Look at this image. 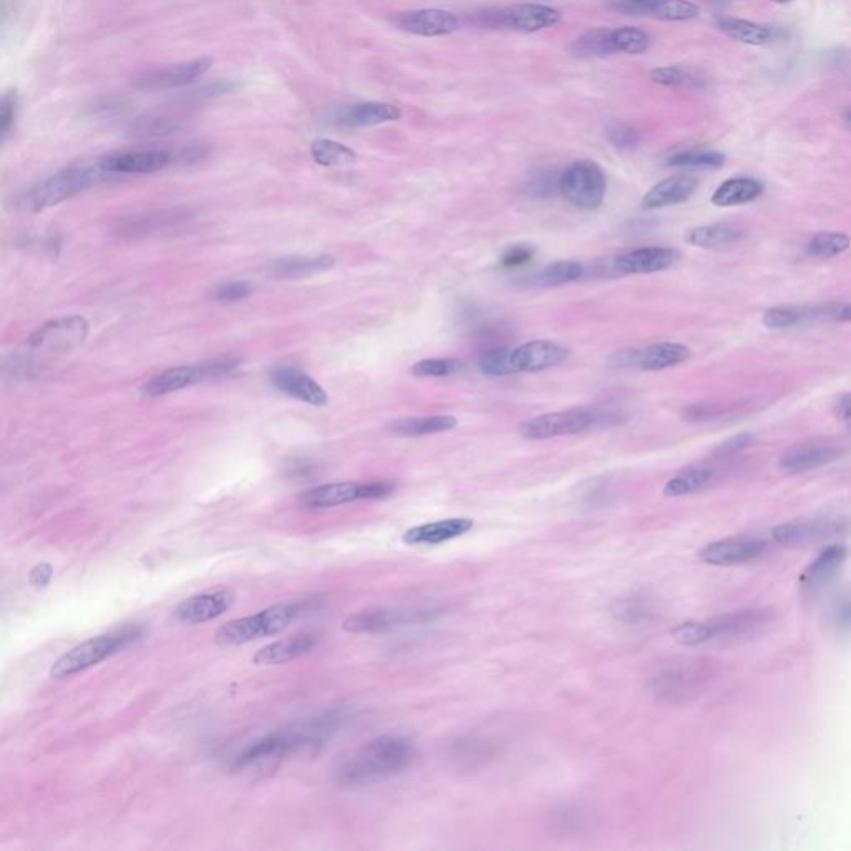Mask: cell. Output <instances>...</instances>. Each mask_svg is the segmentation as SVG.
<instances>
[{
    "instance_id": "16",
    "label": "cell",
    "mask_w": 851,
    "mask_h": 851,
    "mask_svg": "<svg viewBox=\"0 0 851 851\" xmlns=\"http://www.w3.org/2000/svg\"><path fill=\"white\" fill-rule=\"evenodd\" d=\"M768 551L767 542L757 537H729L710 542L699 552V557L710 566L729 567L748 564L762 559Z\"/></svg>"
},
{
    "instance_id": "60",
    "label": "cell",
    "mask_w": 851,
    "mask_h": 851,
    "mask_svg": "<svg viewBox=\"0 0 851 851\" xmlns=\"http://www.w3.org/2000/svg\"><path fill=\"white\" fill-rule=\"evenodd\" d=\"M843 122L847 123L848 128L851 130V109H848L845 114H843Z\"/></svg>"
},
{
    "instance_id": "56",
    "label": "cell",
    "mask_w": 851,
    "mask_h": 851,
    "mask_svg": "<svg viewBox=\"0 0 851 851\" xmlns=\"http://www.w3.org/2000/svg\"><path fill=\"white\" fill-rule=\"evenodd\" d=\"M237 87V84H233L230 80H218L215 84L205 85L202 89L195 92V94H190V97L193 99H212V97H218V95L230 94Z\"/></svg>"
},
{
    "instance_id": "38",
    "label": "cell",
    "mask_w": 851,
    "mask_h": 851,
    "mask_svg": "<svg viewBox=\"0 0 851 851\" xmlns=\"http://www.w3.org/2000/svg\"><path fill=\"white\" fill-rule=\"evenodd\" d=\"M724 153L710 148H689L682 152L674 153L667 158L665 165L670 168H709L717 170L725 165Z\"/></svg>"
},
{
    "instance_id": "23",
    "label": "cell",
    "mask_w": 851,
    "mask_h": 851,
    "mask_svg": "<svg viewBox=\"0 0 851 851\" xmlns=\"http://www.w3.org/2000/svg\"><path fill=\"white\" fill-rule=\"evenodd\" d=\"M175 162V155L167 150H130L107 155L100 160V167L110 175L117 173H153L167 168Z\"/></svg>"
},
{
    "instance_id": "41",
    "label": "cell",
    "mask_w": 851,
    "mask_h": 851,
    "mask_svg": "<svg viewBox=\"0 0 851 851\" xmlns=\"http://www.w3.org/2000/svg\"><path fill=\"white\" fill-rule=\"evenodd\" d=\"M610 45L614 54H644L652 45V37L637 27H615L610 29Z\"/></svg>"
},
{
    "instance_id": "52",
    "label": "cell",
    "mask_w": 851,
    "mask_h": 851,
    "mask_svg": "<svg viewBox=\"0 0 851 851\" xmlns=\"http://www.w3.org/2000/svg\"><path fill=\"white\" fill-rule=\"evenodd\" d=\"M832 624L838 634L851 635V594L838 599L832 607Z\"/></svg>"
},
{
    "instance_id": "44",
    "label": "cell",
    "mask_w": 851,
    "mask_h": 851,
    "mask_svg": "<svg viewBox=\"0 0 851 851\" xmlns=\"http://www.w3.org/2000/svg\"><path fill=\"white\" fill-rule=\"evenodd\" d=\"M803 323H810V306H775L763 315V325L770 330H788Z\"/></svg>"
},
{
    "instance_id": "3",
    "label": "cell",
    "mask_w": 851,
    "mask_h": 851,
    "mask_svg": "<svg viewBox=\"0 0 851 851\" xmlns=\"http://www.w3.org/2000/svg\"><path fill=\"white\" fill-rule=\"evenodd\" d=\"M714 677L709 660L677 657L654 665L647 687L655 699L665 704H685L699 697Z\"/></svg>"
},
{
    "instance_id": "53",
    "label": "cell",
    "mask_w": 851,
    "mask_h": 851,
    "mask_svg": "<svg viewBox=\"0 0 851 851\" xmlns=\"http://www.w3.org/2000/svg\"><path fill=\"white\" fill-rule=\"evenodd\" d=\"M536 255L534 246L531 245H512L507 248L501 256V265L506 268H519L529 263Z\"/></svg>"
},
{
    "instance_id": "62",
    "label": "cell",
    "mask_w": 851,
    "mask_h": 851,
    "mask_svg": "<svg viewBox=\"0 0 851 851\" xmlns=\"http://www.w3.org/2000/svg\"><path fill=\"white\" fill-rule=\"evenodd\" d=\"M634 2H647V0H634Z\"/></svg>"
},
{
    "instance_id": "2",
    "label": "cell",
    "mask_w": 851,
    "mask_h": 851,
    "mask_svg": "<svg viewBox=\"0 0 851 851\" xmlns=\"http://www.w3.org/2000/svg\"><path fill=\"white\" fill-rule=\"evenodd\" d=\"M414 760L408 738L383 735L348 753L336 763V782L343 787H365L404 772Z\"/></svg>"
},
{
    "instance_id": "48",
    "label": "cell",
    "mask_w": 851,
    "mask_h": 851,
    "mask_svg": "<svg viewBox=\"0 0 851 851\" xmlns=\"http://www.w3.org/2000/svg\"><path fill=\"white\" fill-rule=\"evenodd\" d=\"M463 361L454 358H433L414 363L411 374L416 378H446L463 371Z\"/></svg>"
},
{
    "instance_id": "15",
    "label": "cell",
    "mask_w": 851,
    "mask_h": 851,
    "mask_svg": "<svg viewBox=\"0 0 851 851\" xmlns=\"http://www.w3.org/2000/svg\"><path fill=\"white\" fill-rule=\"evenodd\" d=\"M213 60L210 57L180 62V64L167 65L162 69L150 70L145 74L138 75L133 80V87L142 92H163V90L180 89L185 85L192 84L195 80L202 79L212 67Z\"/></svg>"
},
{
    "instance_id": "1",
    "label": "cell",
    "mask_w": 851,
    "mask_h": 851,
    "mask_svg": "<svg viewBox=\"0 0 851 851\" xmlns=\"http://www.w3.org/2000/svg\"><path fill=\"white\" fill-rule=\"evenodd\" d=\"M345 717L340 712H328L318 717L303 720L278 732L268 733L260 740L243 748L233 760L235 770L258 767L265 763L278 762L300 752H316L325 747L340 730Z\"/></svg>"
},
{
    "instance_id": "40",
    "label": "cell",
    "mask_w": 851,
    "mask_h": 851,
    "mask_svg": "<svg viewBox=\"0 0 851 851\" xmlns=\"http://www.w3.org/2000/svg\"><path fill=\"white\" fill-rule=\"evenodd\" d=\"M650 80L664 87H687V89H702L707 84V79L702 72L690 67H679V65L652 70Z\"/></svg>"
},
{
    "instance_id": "59",
    "label": "cell",
    "mask_w": 851,
    "mask_h": 851,
    "mask_svg": "<svg viewBox=\"0 0 851 851\" xmlns=\"http://www.w3.org/2000/svg\"><path fill=\"white\" fill-rule=\"evenodd\" d=\"M50 577H52V567L49 564H39L30 571L29 582L39 589V587H45L49 584Z\"/></svg>"
},
{
    "instance_id": "18",
    "label": "cell",
    "mask_w": 851,
    "mask_h": 851,
    "mask_svg": "<svg viewBox=\"0 0 851 851\" xmlns=\"http://www.w3.org/2000/svg\"><path fill=\"white\" fill-rule=\"evenodd\" d=\"M396 29L418 37H444L459 30V19L443 9H419L401 12L393 19Z\"/></svg>"
},
{
    "instance_id": "22",
    "label": "cell",
    "mask_w": 851,
    "mask_h": 851,
    "mask_svg": "<svg viewBox=\"0 0 851 851\" xmlns=\"http://www.w3.org/2000/svg\"><path fill=\"white\" fill-rule=\"evenodd\" d=\"M847 531V524L837 519H815L780 524L772 531L773 541L780 546H803Z\"/></svg>"
},
{
    "instance_id": "24",
    "label": "cell",
    "mask_w": 851,
    "mask_h": 851,
    "mask_svg": "<svg viewBox=\"0 0 851 851\" xmlns=\"http://www.w3.org/2000/svg\"><path fill=\"white\" fill-rule=\"evenodd\" d=\"M270 381L281 393L288 394L291 398L311 404V406H325L328 403V394L310 374L291 366H278L270 373Z\"/></svg>"
},
{
    "instance_id": "33",
    "label": "cell",
    "mask_w": 851,
    "mask_h": 851,
    "mask_svg": "<svg viewBox=\"0 0 851 851\" xmlns=\"http://www.w3.org/2000/svg\"><path fill=\"white\" fill-rule=\"evenodd\" d=\"M763 192L765 187L757 178L733 177L725 180L715 190L712 203L715 207H737V205H745L757 200L758 197H762Z\"/></svg>"
},
{
    "instance_id": "6",
    "label": "cell",
    "mask_w": 851,
    "mask_h": 851,
    "mask_svg": "<svg viewBox=\"0 0 851 851\" xmlns=\"http://www.w3.org/2000/svg\"><path fill=\"white\" fill-rule=\"evenodd\" d=\"M109 175L110 173L100 167V163L97 167L65 168L62 172L44 178L39 183H35L34 187H30L22 195V205L34 212L55 207L67 198L74 197L75 193L84 192L87 188L104 182Z\"/></svg>"
},
{
    "instance_id": "46",
    "label": "cell",
    "mask_w": 851,
    "mask_h": 851,
    "mask_svg": "<svg viewBox=\"0 0 851 851\" xmlns=\"http://www.w3.org/2000/svg\"><path fill=\"white\" fill-rule=\"evenodd\" d=\"M572 54L579 57H597V55L614 54L610 45L609 27H597L587 30L571 45Z\"/></svg>"
},
{
    "instance_id": "17",
    "label": "cell",
    "mask_w": 851,
    "mask_h": 851,
    "mask_svg": "<svg viewBox=\"0 0 851 851\" xmlns=\"http://www.w3.org/2000/svg\"><path fill=\"white\" fill-rule=\"evenodd\" d=\"M848 549L842 544H833L823 549L803 571L800 577V591L805 599H813L825 591L838 576L847 561Z\"/></svg>"
},
{
    "instance_id": "4",
    "label": "cell",
    "mask_w": 851,
    "mask_h": 851,
    "mask_svg": "<svg viewBox=\"0 0 851 851\" xmlns=\"http://www.w3.org/2000/svg\"><path fill=\"white\" fill-rule=\"evenodd\" d=\"M321 609V601L308 599V601L288 602L278 606L268 607L258 614L248 615L243 619H235L223 625L215 635V642L223 647H235V645L248 644L251 640L263 639L278 634L285 630L291 622H295L305 615L315 614Z\"/></svg>"
},
{
    "instance_id": "8",
    "label": "cell",
    "mask_w": 851,
    "mask_h": 851,
    "mask_svg": "<svg viewBox=\"0 0 851 851\" xmlns=\"http://www.w3.org/2000/svg\"><path fill=\"white\" fill-rule=\"evenodd\" d=\"M443 614L434 606L373 607L350 615L343 629L351 634H381L404 625L424 624Z\"/></svg>"
},
{
    "instance_id": "5",
    "label": "cell",
    "mask_w": 851,
    "mask_h": 851,
    "mask_svg": "<svg viewBox=\"0 0 851 851\" xmlns=\"http://www.w3.org/2000/svg\"><path fill=\"white\" fill-rule=\"evenodd\" d=\"M143 637L142 627L138 625H123L120 629L110 630L107 634L97 635L94 639L85 640L82 644L75 645L74 649L65 652L52 669V679H69L72 675L84 672L94 665L104 662L112 655L119 654L128 649L130 645L137 644Z\"/></svg>"
},
{
    "instance_id": "21",
    "label": "cell",
    "mask_w": 851,
    "mask_h": 851,
    "mask_svg": "<svg viewBox=\"0 0 851 851\" xmlns=\"http://www.w3.org/2000/svg\"><path fill=\"white\" fill-rule=\"evenodd\" d=\"M235 601L237 596L230 589L193 596L175 607L173 619L180 624H205L225 614L228 609H232Z\"/></svg>"
},
{
    "instance_id": "12",
    "label": "cell",
    "mask_w": 851,
    "mask_h": 851,
    "mask_svg": "<svg viewBox=\"0 0 851 851\" xmlns=\"http://www.w3.org/2000/svg\"><path fill=\"white\" fill-rule=\"evenodd\" d=\"M89 323L82 316H67L40 326L29 338L30 350L40 356L64 355L84 343Z\"/></svg>"
},
{
    "instance_id": "19",
    "label": "cell",
    "mask_w": 851,
    "mask_h": 851,
    "mask_svg": "<svg viewBox=\"0 0 851 851\" xmlns=\"http://www.w3.org/2000/svg\"><path fill=\"white\" fill-rule=\"evenodd\" d=\"M845 449L832 441H812L788 449L780 458V469L787 473H808L813 469L823 468L842 458Z\"/></svg>"
},
{
    "instance_id": "47",
    "label": "cell",
    "mask_w": 851,
    "mask_h": 851,
    "mask_svg": "<svg viewBox=\"0 0 851 851\" xmlns=\"http://www.w3.org/2000/svg\"><path fill=\"white\" fill-rule=\"evenodd\" d=\"M479 369H481V373L491 376V378H504V376L516 374L511 365V350L502 348V346L489 348V350L481 353Z\"/></svg>"
},
{
    "instance_id": "26",
    "label": "cell",
    "mask_w": 851,
    "mask_h": 851,
    "mask_svg": "<svg viewBox=\"0 0 851 851\" xmlns=\"http://www.w3.org/2000/svg\"><path fill=\"white\" fill-rule=\"evenodd\" d=\"M612 7L627 15H647L654 19L672 20V22H687V20L697 19L700 15L699 5H695L690 0H647V2L615 0Z\"/></svg>"
},
{
    "instance_id": "55",
    "label": "cell",
    "mask_w": 851,
    "mask_h": 851,
    "mask_svg": "<svg viewBox=\"0 0 851 851\" xmlns=\"http://www.w3.org/2000/svg\"><path fill=\"white\" fill-rule=\"evenodd\" d=\"M753 441H755V438L750 433L737 434V436H733V438L727 439L725 443L720 444L717 453L724 458H730V456H735V454L742 453L745 449L750 448Z\"/></svg>"
},
{
    "instance_id": "30",
    "label": "cell",
    "mask_w": 851,
    "mask_h": 851,
    "mask_svg": "<svg viewBox=\"0 0 851 851\" xmlns=\"http://www.w3.org/2000/svg\"><path fill=\"white\" fill-rule=\"evenodd\" d=\"M318 644H320V637L316 634H310V632L288 637L285 640H278V642H273V644L266 645L263 649L258 650L253 657V664H286V662H291L298 657L310 654L311 650L315 649Z\"/></svg>"
},
{
    "instance_id": "45",
    "label": "cell",
    "mask_w": 851,
    "mask_h": 851,
    "mask_svg": "<svg viewBox=\"0 0 851 851\" xmlns=\"http://www.w3.org/2000/svg\"><path fill=\"white\" fill-rule=\"evenodd\" d=\"M582 275H584V266L579 261L562 260L551 263L544 270L539 271L536 281L542 286H561L581 280Z\"/></svg>"
},
{
    "instance_id": "51",
    "label": "cell",
    "mask_w": 851,
    "mask_h": 851,
    "mask_svg": "<svg viewBox=\"0 0 851 851\" xmlns=\"http://www.w3.org/2000/svg\"><path fill=\"white\" fill-rule=\"evenodd\" d=\"M250 283H246V281H232V283H225V285H218L215 290L212 291V296L217 301H223V303H233V301H240L246 296L251 295Z\"/></svg>"
},
{
    "instance_id": "58",
    "label": "cell",
    "mask_w": 851,
    "mask_h": 851,
    "mask_svg": "<svg viewBox=\"0 0 851 851\" xmlns=\"http://www.w3.org/2000/svg\"><path fill=\"white\" fill-rule=\"evenodd\" d=\"M835 416L843 424V428L851 431V393L840 396L838 403L835 404Z\"/></svg>"
},
{
    "instance_id": "37",
    "label": "cell",
    "mask_w": 851,
    "mask_h": 851,
    "mask_svg": "<svg viewBox=\"0 0 851 851\" xmlns=\"http://www.w3.org/2000/svg\"><path fill=\"white\" fill-rule=\"evenodd\" d=\"M311 157L321 167H345L358 160L355 150L346 147L345 143L335 142L330 138H320L311 143Z\"/></svg>"
},
{
    "instance_id": "50",
    "label": "cell",
    "mask_w": 851,
    "mask_h": 851,
    "mask_svg": "<svg viewBox=\"0 0 851 851\" xmlns=\"http://www.w3.org/2000/svg\"><path fill=\"white\" fill-rule=\"evenodd\" d=\"M607 140H609L615 148L627 150L634 148L640 142L639 133L634 128L625 125V123H614L607 130Z\"/></svg>"
},
{
    "instance_id": "20",
    "label": "cell",
    "mask_w": 851,
    "mask_h": 851,
    "mask_svg": "<svg viewBox=\"0 0 851 851\" xmlns=\"http://www.w3.org/2000/svg\"><path fill=\"white\" fill-rule=\"evenodd\" d=\"M569 350L551 340H534L511 350L514 373H539L567 360Z\"/></svg>"
},
{
    "instance_id": "10",
    "label": "cell",
    "mask_w": 851,
    "mask_h": 851,
    "mask_svg": "<svg viewBox=\"0 0 851 851\" xmlns=\"http://www.w3.org/2000/svg\"><path fill=\"white\" fill-rule=\"evenodd\" d=\"M238 365H240V361L237 358H215V360L198 363V365L165 369L157 376H153L143 386V393L147 396H153V398L163 396V394L175 393L178 389L188 388L192 384L227 376V374L235 371Z\"/></svg>"
},
{
    "instance_id": "9",
    "label": "cell",
    "mask_w": 851,
    "mask_h": 851,
    "mask_svg": "<svg viewBox=\"0 0 851 851\" xmlns=\"http://www.w3.org/2000/svg\"><path fill=\"white\" fill-rule=\"evenodd\" d=\"M559 192L574 207L596 210L606 198V173L591 160L571 163L559 177Z\"/></svg>"
},
{
    "instance_id": "25",
    "label": "cell",
    "mask_w": 851,
    "mask_h": 851,
    "mask_svg": "<svg viewBox=\"0 0 851 851\" xmlns=\"http://www.w3.org/2000/svg\"><path fill=\"white\" fill-rule=\"evenodd\" d=\"M679 258V251L670 246H644L617 256L615 268L625 275H647L667 270Z\"/></svg>"
},
{
    "instance_id": "34",
    "label": "cell",
    "mask_w": 851,
    "mask_h": 851,
    "mask_svg": "<svg viewBox=\"0 0 851 851\" xmlns=\"http://www.w3.org/2000/svg\"><path fill=\"white\" fill-rule=\"evenodd\" d=\"M458 426V419L451 414L421 416V418H403L389 424V431L401 438H423L431 434L446 433Z\"/></svg>"
},
{
    "instance_id": "57",
    "label": "cell",
    "mask_w": 851,
    "mask_h": 851,
    "mask_svg": "<svg viewBox=\"0 0 851 851\" xmlns=\"http://www.w3.org/2000/svg\"><path fill=\"white\" fill-rule=\"evenodd\" d=\"M717 414H719V409L714 408V406L695 404V406H689L685 409L684 418L689 419V421H709V419L715 418Z\"/></svg>"
},
{
    "instance_id": "14",
    "label": "cell",
    "mask_w": 851,
    "mask_h": 851,
    "mask_svg": "<svg viewBox=\"0 0 851 851\" xmlns=\"http://www.w3.org/2000/svg\"><path fill=\"white\" fill-rule=\"evenodd\" d=\"M394 487L388 483H333L313 487L300 496L301 506L308 509H330L363 499H383Z\"/></svg>"
},
{
    "instance_id": "31",
    "label": "cell",
    "mask_w": 851,
    "mask_h": 851,
    "mask_svg": "<svg viewBox=\"0 0 851 851\" xmlns=\"http://www.w3.org/2000/svg\"><path fill=\"white\" fill-rule=\"evenodd\" d=\"M717 27L729 39L740 42V44L753 45V47L770 45L782 39V30L770 27V25L757 24L752 20L729 17V15L719 17Z\"/></svg>"
},
{
    "instance_id": "29",
    "label": "cell",
    "mask_w": 851,
    "mask_h": 851,
    "mask_svg": "<svg viewBox=\"0 0 851 851\" xmlns=\"http://www.w3.org/2000/svg\"><path fill=\"white\" fill-rule=\"evenodd\" d=\"M403 117V110L398 105L388 102H363L351 105L336 115V125L343 128H368L383 125V123L398 122Z\"/></svg>"
},
{
    "instance_id": "54",
    "label": "cell",
    "mask_w": 851,
    "mask_h": 851,
    "mask_svg": "<svg viewBox=\"0 0 851 851\" xmlns=\"http://www.w3.org/2000/svg\"><path fill=\"white\" fill-rule=\"evenodd\" d=\"M175 130H177L175 123L163 119L140 120L133 128L135 135H140V137H158V135H168Z\"/></svg>"
},
{
    "instance_id": "61",
    "label": "cell",
    "mask_w": 851,
    "mask_h": 851,
    "mask_svg": "<svg viewBox=\"0 0 851 851\" xmlns=\"http://www.w3.org/2000/svg\"><path fill=\"white\" fill-rule=\"evenodd\" d=\"M775 4H788V2H792V0H772Z\"/></svg>"
},
{
    "instance_id": "27",
    "label": "cell",
    "mask_w": 851,
    "mask_h": 851,
    "mask_svg": "<svg viewBox=\"0 0 851 851\" xmlns=\"http://www.w3.org/2000/svg\"><path fill=\"white\" fill-rule=\"evenodd\" d=\"M473 527L474 521L469 517H449V519L411 527L404 532L403 541L408 546H438L443 542L466 536Z\"/></svg>"
},
{
    "instance_id": "36",
    "label": "cell",
    "mask_w": 851,
    "mask_h": 851,
    "mask_svg": "<svg viewBox=\"0 0 851 851\" xmlns=\"http://www.w3.org/2000/svg\"><path fill=\"white\" fill-rule=\"evenodd\" d=\"M743 238V230L738 227H733L729 223H714V225H704V227H695L687 232V243L697 248H705V250H719V248H727V246L735 245Z\"/></svg>"
},
{
    "instance_id": "35",
    "label": "cell",
    "mask_w": 851,
    "mask_h": 851,
    "mask_svg": "<svg viewBox=\"0 0 851 851\" xmlns=\"http://www.w3.org/2000/svg\"><path fill=\"white\" fill-rule=\"evenodd\" d=\"M333 265H335V258L330 255H293L276 260L271 266V271L276 278L291 280V278H303V276L330 270Z\"/></svg>"
},
{
    "instance_id": "28",
    "label": "cell",
    "mask_w": 851,
    "mask_h": 851,
    "mask_svg": "<svg viewBox=\"0 0 851 851\" xmlns=\"http://www.w3.org/2000/svg\"><path fill=\"white\" fill-rule=\"evenodd\" d=\"M699 190V180L692 175H674L665 178L645 193L642 198L644 210H660V208L674 207L680 203L687 202L694 197Z\"/></svg>"
},
{
    "instance_id": "43",
    "label": "cell",
    "mask_w": 851,
    "mask_h": 851,
    "mask_svg": "<svg viewBox=\"0 0 851 851\" xmlns=\"http://www.w3.org/2000/svg\"><path fill=\"white\" fill-rule=\"evenodd\" d=\"M851 240L847 233L842 232H822L817 233L815 237L808 242L807 253L812 258L818 260H830L835 256H840L850 248Z\"/></svg>"
},
{
    "instance_id": "7",
    "label": "cell",
    "mask_w": 851,
    "mask_h": 851,
    "mask_svg": "<svg viewBox=\"0 0 851 851\" xmlns=\"http://www.w3.org/2000/svg\"><path fill=\"white\" fill-rule=\"evenodd\" d=\"M562 15L551 5L516 4L479 10L476 22L486 29H507L532 34L561 22Z\"/></svg>"
},
{
    "instance_id": "13",
    "label": "cell",
    "mask_w": 851,
    "mask_h": 851,
    "mask_svg": "<svg viewBox=\"0 0 851 851\" xmlns=\"http://www.w3.org/2000/svg\"><path fill=\"white\" fill-rule=\"evenodd\" d=\"M597 421H599V416L592 409H569V411L546 413L529 419L519 426V434L522 438L541 441V439L584 433L587 429H591Z\"/></svg>"
},
{
    "instance_id": "49",
    "label": "cell",
    "mask_w": 851,
    "mask_h": 851,
    "mask_svg": "<svg viewBox=\"0 0 851 851\" xmlns=\"http://www.w3.org/2000/svg\"><path fill=\"white\" fill-rule=\"evenodd\" d=\"M17 107H19L17 92L15 90L5 92L4 97L0 100V133H2V138L9 137L12 128H14Z\"/></svg>"
},
{
    "instance_id": "32",
    "label": "cell",
    "mask_w": 851,
    "mask_h": 851,
    "mask_svg": "<svg viewBox=\"0 0 851 851\" xmlns=\"http://www.w3.org/2000/svg\"><path fill=\"white\" fill-rule=\"evenodd\" d=\"M692 351L680 343H655L635 355V365L642 371H662L690 360Z\"/></svg>"
},
{
    "instance_id": "39",
    "label": "cell",
    "mask_w": 851,
    "mask_h": 851,
    "mask_svg": "<svg viewBox=\"0 0 851 851\" xmlns=\"http://www.w3.org/2000/svg\"><path fill=\"white\" fill-rule=\"evenodd\" d=\"M714 479V471L709 468H689L669 479L664 486V494L669 497H682L709 486Z\"/></svg>"
},
{
    "instance_id": "42",
    "label": "cell",
    "mask_w": 851,
    "mask_h": 851,
    "mask_svg": "<svg viewBox=\"0 0 851 851\" xmlns=\"http://www.w3.org/2000/svg\"><path fill=\"white\" fill-rule=\"evenodd\" d=\"M614 614L620 622L627 625L649 624L654 617L655 609L649 597L632 594L617 601Z\"/></svg>"
},
{
    "instance_id": "11",
    "label": "cell",
    "mask_w": 851,
    "mask_h": 851,
    "mask_svg": "<svg viewBox=\"0 0 851 851\" xmlns=\"http://www.w3.org/2000/svg\"><path fill=\"white\" fill-rule=\"evenodd\" d=\"M772 624L770 610L745 609L705 620L707 644H738L762 634Z\"/></svg>"
}]
</instances>
